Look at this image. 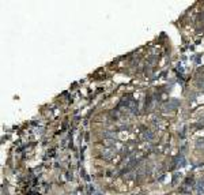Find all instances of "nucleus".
Returning <instances> with one entry per match:
<instances>
[{"instance_id": "nucleus-1", "label": "nucleus", "mask_w": 204, "mask_h": 195, "mask_svg": "<svg viewBox=\"0 0 204 195\" xmlns=\"http://www.w3.org/2000/svg\"><path fill=\"white\" fill-rule=\"evenodd\" d=\"M194 191L197 195H204V180H200L194 184Z\"/></svg>"}, {"instance_id": "nucleus-2", "label": "nucleus", "mask_w": 204, "mask_h": 195, "mask_svg": "<svg viewBox=\"0 0 204 195\" xmlns=\"http://www.w3.org/2000/svg\"><path fill=\"white\" fill-rule=\"evenodd\" d=\"M144 138H153V134H151V132H146V134H144Z\"/></svg>"}, {"instance_id": "nucleus-3", "label": "nucleus", "mask_w": 204, "mask_h": 195, "mask_svg": "<svg viewBox=\"0 0 204 195\" xmlns=\"http://www.w3.org/2000/svg\"><path fill=\"white\" fill-rule=\"evenodd\" d=\"M199 87L204 90V81H201V82H199Z\"/></svg>"}]
</instances>
